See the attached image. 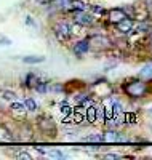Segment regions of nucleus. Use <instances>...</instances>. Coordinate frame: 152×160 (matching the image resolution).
Listing matches in <instances>:
<instances>
[{
	"label": "nucleus",
	"mask_w": 152,
	"mask_h": 160,
	"mask_svg": "<svg viewBox=\"0 0 152 160\" xmlns=\"http://www.w3.org/2000/svg\"><path fill=\"white\" fill-rule=\"evenodd\" d=\"M23 61L26 64H38V62H43L45 58L43 56H26V58H23Z\"/></svg>",
	"instance_id": "nucleus-12"
},
{
	"label": "nucleus",
	"mask_w": 152,
	"mask_h": 160,
	"mask_svg": "<svg viewBox=\"0 0 152 160\" xmlns=\"http://www.w3.org/2000/svg\"><path fill=\"white\" fill-rule=\"evenodd\" d=\"M50 157H56V158H63L64 157V154L63 152H59V151H50V152H47Z\"/></svg>",
	"instance_id": "nucleus-21"
},
{
	"label": "nucleus",
	"mask_w": 152,
	"mask_h": 160,
	"mask_svg": "<svg viewBox=\"0 0 152 160\" xmlns=\"http://www.w3.org/2000/svg\"><path fill=\"white\" fill-rule=\"evenodd\" d=\"M18 157H19V158H27V160H31V154H27V152H19Z\"/></svg>",
	"instance_id": "nucleus-22"
},
{
	"label": "nucleus",
	"mask_w": 152,
	"mask_h": 160,
	"mask_svg": "<svg viewBox=\"0 0 152 160\" xmlns=\"http://www.w3.org/2000/svg\"><path fill=\"white\" fill-rule=\"evenodd\" d=\"M150 47H152V32H150Z\"/></svg>",
	"instance_id": "nucleus-25"
},
{
	"label": "nucleus",
	"mask_w": 152,
	"mask_h": 160,
	"mask_svg": "<svg viewBox=\"0 0 152 160\" xmlns=\"http://www.w3.org/2000/svg\"><path fill=\"white\" fill-rule=\"evenodd\" d=\"M34 88H35L38 93H47V90H48V85H47L45 82H37V83L34 85Z\"/></svg>",
	"instance_id": "nucleus-19"
},
{
	"label": "nucleus",
	"mask_w": 152,
	"mask_h": 160,
	"mask_svg": "<svg viewBox=\"0 0 152 160\" xmlns=\"http://www.w3.org/2000/svg\"><path fill=\"white\" fill-rule=\"evenodd\" d=\"M85 141H87V142H104L101 133H91V135H88V136L85 138Z\"/></svg>",
	"instance_id": "nucleus-11"
},
{
	"label": "nucleus",
	"mask_w": 152,
	"mask_h": 160,
	"mask_svg": "<svg viewBox=\"0 0 152 160\" xmlns=\"http://www.w3.org/2000/svg\"><path fill=\"white\" fill-rule=\"evenodd\" d=\"M127 11L123 8H112L107 11V21L112 22V24H117L119 21H122L123 18H127Z\"/></svg>",
	"instance_id": "nucleus-6"
},
{
	"label": "nucleus",
	"mask_w": 152,
	"mask_h": 160,
	"mask_svg": "<svg viewBox=\"0 0 152 160\" xmlns=\"http://www.w3.org/2000/svg\"><path fill=\"white\" fill-rule=\"evenodd\" d=\"M54 35H56L61 42H66V40L71 37V24H67L66 21H61L54 26Z\"/></svg>",
	"instance_id": "nucleus-3"
},
{
	"label": "nucleus",
	"mask_w": 152,
	"mask_h": 160,
	"mask_svg": "<svg viewBox=\"0 0 152 160\" xmlns=\"http://www.w3.org/2000/svg\"><path fill=\"white\" fill-rule=\"evenodd\" d=\"M2 98L5 101H15L16 99V93L15 91H2Z\"/></svg>",
	"instance_id": "nucleus-17"
},
{
	"label": "nucleus",
	"mask_w": 152,
	"mask_h": 160,
	"mask_svg": "<svg viewBox=\"0 0 152 160\" xmlns=\"http://www.w3.org/2000/svg\"><path fill=\"white\" fill-rule=\"evenodd\" d=\"M110 111H112V117H119L123 114V104L117 99L112 101V104H110Z\"/></svg>",
	"instance_id": "nucleus-9"
},
{
	"label": "nucleus",
	"mask_w": 152,
	"mask_h": 160,
	"mask_svg": "<svg viewBox=\"0 0 152 160\" xmlns=\"http://www.w3.org/2000/svg\"><path fill=\"white\" fill-rule=\"evenodd\" d=\"M38 82V78H37V75L35 74H27V77H26V85L29 87V88H34V85Z\"/></svg>",
	"instance_id": "nucleus-15"
},
{
	"label": "nucleus",
	"mask_w": 152,
	"mask_h": 160,
	"mask_svg": "<svg viewBox=\"0 0 152 160\" xmlns=\"http://www.w3.org/2000/svg\"><path fill=\"white\" fill-rule=\"evenodd\" d=\"M123 91H125V95L130 96V98H144L147 96L149 93V85L143 80H130L123 85Z\"/></svg>",
	"instance_id": "nucleus-1"
},
{
	"label": "nucleus",
	"mask_w": 152,
	"mask_h": 160,
	"mask_svg": "<svg viewBox=\"0 0 152 160\" xmlns=\"http://www.w3.org/2000/svg\"><path fill=\"white\" fill-rule=\"evenodd\" d=\"M104 142H127L128 138L122 131H117L115 128H109L106 133H103Z\"/></svg>",
	"instance_id": "nucleus-2"
},
{
	"label": "nucleus",
	"mask_w": 152,
	"mask_h": 160,
	"mask_svg": "<svg viewBox=\"0 0 152 160\" xmlns=\"http://www.w3.org/2000/svg\"><path fill=\"white\" fill-rule=\"evenodd\" d=\"M134 122H136V114H134V112H127V114H123V123L133 125Z\"/></svg>",
	"instance_id": "nucleus-14"
},
{
	"label": "nucleus",
	"mask_w": 152,
	"mask_h": 160,
	"mask_svg": "<svg viewBox=\"0 0 152 160\" xmlns=\"http://www.w3.org/2000/svg\"><path fill=\"white\" fill-rule=\"evenodd\" d=\"M74 22H79L82 26H91L94 21H93V15H90L88 11L79 10V11H74Z\"/></svg>",
	"instance_id": "nucleus-4"
},
{
	"label": "nucleus",
	"mask_w": 152,
	"mask_h": 160,
	"mask_svg": "<svg viewBox=\"0 0 152 160\" xmlns=\"http://www.w3.org/2000/svg\"><path fill=\"white\" fill-rule=\"evenodd\" d=\"M115 28L122 34H131V31L134 29V19L131 16H127V18H123L122 21H119L115 24Z\"/></svg>",
	"instance_id": "nucleus-5"
},
{
	"label": "nucleus",
	"mask_w": 152,
	"mask_h": 160,
	"mask_svg": "<svg viewBox=\"0 0 152 160\" xmlns=\"http://www.w3.org/2000/svg\"><path fill=\"white\" fill-rule=\"evenodd\" d=\"M11 111L16 112V114H26V106H24V102L13 101V102H11Z\"/></svg>",
	"instance_id": "nucleus-10"
},
{
	"label": "nucleus",
	"mask_w": 152,
	"mask_h": 160,
	"mask_svg": "<svg viewBox=\"0 0 152 160\" xmlns=\"http://www.w3.org/2000/svg\"><path fill=\"white\" fill-rule=\"evenodd\" d=\"M141 75H143V77H150V75H152V62H150V64L143 66V69H141Z\"/></svg>",
	"instance_id": "nucleus-18"
},
{
	"label": "nucleus",
	"mask_w": 152,
	"mask_h": 160,
	"mask_svg": "<svg viewBox=\"0 0 152 160\" xmlns=\"http://www.w3.org/2000/svg\"><path fill=\"white\" fill-rule=\"evenodd\" d=\"M51 90H54V91H63V85H54V87H51Z\"/></svg>",
	"instance_id": "nucleus-24"
},
{
	"label": "nucleus",
	"mask_w": 152,
	"mask_h": 160,
	"mask_svg": "<svg viewBox=\"0 0 152 160\" xmlns=\"http://www.w3.org/2000/svg\"><path fill=\"white\" fill-rule=\"evenodd\" d=\"M119 154H104V158H119Z\"/></svg>",
	"instance_id": "nucleus-23"
},
{
	"label": "nucleus",
	"mask_w": 152,
	"mask_h": 160,
	"mask_svg": "<svg viewBox=\"0 0 152 160\" xmlns=\"http://www.w3.org/2000/svg\"><path fill=\"white\" fill-rule=\"evenodd\" d=\"M59 111H61V114H63L64 117H67V115H71V114H72V108H71V106H69L66 101H64V102H61Z\"/></svg>",
	"instance_id": "nucleus-16"
},
{
	"label": "nucleus",
	"mask_w": 152,
	"mask_h": 160,
	"mask_svg": "<svg viewBox=\"0 0 152 160\" xmlns=\"http://www.w3.org/2000/svg\"><path fill=\"white\" fill-rule=\"evenodd\" d=\"M24 106H26V111H29V112H35L38 108H37V102L32 99V98H27L24 101Z\"/></svg>",
	"instance_id": "nucleus-13"
},
{
	"label": "nucleus",
	"mask_w": 152,
	"mask_h": 160,
	"mask_svg": "<svg viewBox=\"0 0 152 160\" xmlns=\"http://www.w3.org/2000/svg\"><path fill=\"white\" fill-rule=\"evenodd\" d=\"M91 13H94V15H104V13H106V8L104 7H99V5H93L91 7Z\"/></svg>",
	"instance_id": "nucleus-20"
},
{
	"label": "nucleus",
	"mask_w": 152,
	"mask_h": 160,
	"mask_svg": "<svg viewBox=\"0 0 152 160\" xmlns=\"http://www.w3.org/2000/svg\"><path fill=\"white\" fill-rule=\"evenodd\" d=\"M72 51H74V55L79 56V58L84 56L85 53L90 51V40H88V38H84V40H79V42H75L74 47H72Z\"/></svg>",
	"instance_id": "nucleus-7"
},
{
	"label": "nucleus",
	"mask_w": 152,
	"mask_h": 160,
	"mask_svg": "<svg viewBox=\"0 0 152 160\" xmlns=\"http://www.w3.org/2000/svg\"><path fill=\"white\" fill-rule=\"evenodd\" d=\"M96 112H98V108H96L93 102L85 108V118H87L88 123H94L96 122Z\"/></svg>",
	"instance_id": "nucleus-8"
},
{
	"label": "nucleus",
	"mask_w": 152,
	"mask_h": 160,
	"mask_svg": "<svg viewBox=\"0 0 152 160\" xmlns=\"http://www.w3.org/2000/svg\"><path fill=\"white\" fill-rule=\"evenodd\" d=\"M149 114H150V115H152V108H150V109H149Z\"/></svg>",
	"instance_id": "nucleus-26"
}]
</instances>
